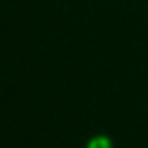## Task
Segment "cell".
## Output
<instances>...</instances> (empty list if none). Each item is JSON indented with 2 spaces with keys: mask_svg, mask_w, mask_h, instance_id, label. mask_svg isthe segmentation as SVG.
I'll return each instance as SVG.
<instances>
[{
  "mask_svg": "<svg viewBox=\"0 0 148 148\" xmlns=\"http://www.w3.org/2000/svg\"><path fill=\"white\" fill-rule=\"evenodd\" d=\"M87 148H111V142L105 135H98V137H94L92 142L87 144Z\"/></svg>",
  "mask_w": 148,
  "mask_h": 148,
  "instance_id": "1",
  "label": "cell"
}]
</instances>
